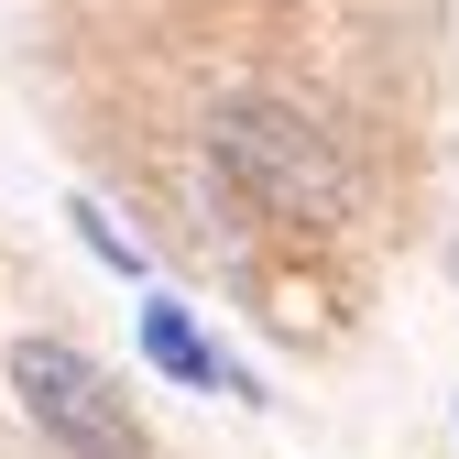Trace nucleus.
I'll list each match as a JSON object with an SVG mask.
<instances>
[{"mask_svg": "<svg viewBox=\"0 0 459 459\" xmlns=\"http://www.w3.org/2000/svg\"><path fill=\"white\" fill-rule=\"evenodd\" d=\"M208 164H219V186L263 208V219H351V164L328 153V132L307 121L296 99H219L208 109Z\"/></svg>", "mask_w": 459, "mask_h": 459, "instance_id": "1", "label": "nucleus"}, {"mask_svg": "<svg viewBox=\"0 0 459 459\" xmlns=\"http://www.w3.org/2000/svg\"><path fill=\"white\" fill-rule=\"evenodd\" d=\"M12 394H22V416L66 459H153L143 416L121 405V383H109L88 351H66V339H22L12 351Z\"/></svg>", "mask_w": 459, "mask_h": 459, "instance_id": "2", "label": "nucleus"}, {"mask_svg": "<svg viewBox=\"0 0 459 459\" xmlns=\"http://www.w3.org/2000/svg\"><path fill=\"white\" fill-rule=\"evenodd\" d=\"M143 351H153V372H176V383H197V394H208V383L252 394V383H241V372H230V361L208 351V339H197V317H186V307H164V296L143 307Z\"/></svg>", "mask_w": 459, "mask_h": 459, "instance_id": "3", "label": "nucleus"}, {"mask_svg": "<svg viewBox=\"0 0 459 459\" xmlns=\"http://www.w3.org/2000/svg\"><path fill=\"white\" fill-rule=\"evenodd\" d=\"M66 219H77V241H88V252H99V263H109V273H143V252H132V241H121V230H109V219H99V208H88V197H77V208H66Z\"/></svg>", "mask_w": 459, "mask_h": 459, "instance_id": "4", "label": "nucleus"}, {"mask_svg": "<svg viewBox=\"0 0 459 459\" xmlns=\"http://www.w3.org/2000/svg\"><path fill=\"white\" fill-rule=\"evenodd\" d=\"M448 273H459V252H448Z\"/></svg>", "mask_w": 459, "mask_h": 459, "instance_id": "5", "label": "nucleus"}]
</instances>
